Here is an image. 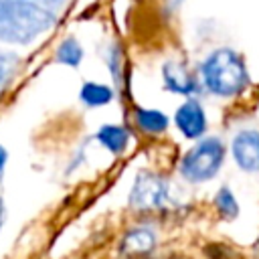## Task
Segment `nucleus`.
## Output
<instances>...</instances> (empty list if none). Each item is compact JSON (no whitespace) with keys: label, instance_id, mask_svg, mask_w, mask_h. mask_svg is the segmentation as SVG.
I'll return each mask as SVG.
<instances>
[{"label":"nucleus","instance_id":"10","mask_svg":"<svg viewBox=\"0 0 259 259\" xmlns=\"http://www.w3.org/2000/svg\"><path fill=\"white\" fill-rule=\"evenodd\" d=\"M79 97L87 107H101V105H105L113 99V89L103 85V83L89 81V83H83Z\"/></svg>","mask_w":259,"mask_h":259},{"label":"nucleus","instance_id":"14","mask_svg":"<svg viewBox=\"0 0 259 259\" xmlns=\"http://www.w3.org/2000/svg\"><path fill=\"white\" fill-rule=\"evenodd\" d=\"M4 164H6V150L0 146V172L4 170Z\"/></svg>","mask_w":259,"mask_h":259},{"label":"nucleus","instance_id":"4","mask_svg":"<svg viewBox=\"0 0 259 259\" xmlns=\"http://www.w3.org/2000/svg\"><path fill=\"white\" fill-rule=\"evenodd\" d=\"M170 202V186L168 180L156 172L142 170L134 186L130 190V204L134 208L150 210V208H164Z\"/></svg>","mask_w":259,"mask_h":259},{"label":"nucleus","instance_id":"11","mask_svg":"<svg viewBox=\"0 0 259 259\" xmlns=\"http://www.w3.org/2000/svg\"><path fill=\"white\" fill-rule=\"evenodd\" d=\"M136 123L142 132H148V134H162L166 132L168 127V117L158 111V109H146V107H140L136 109Z\"/></svg>","mask_w":259,"mask_h":259},{"label":"nucleus","instance_id":"12","mask_svg":"<svg viewBox=\"0 0 259 259\" xmlns=\"http://www.w3.org/2000/svg\"><path fill=\"white\" fill-rule=\"evenodd\" d=\"M214 206L219 210V214L225 219V221H233L237 214H239V204H237V198L233 196V192L223 186L217 196H214Z\"/></svg>","mask_w":259,"mask_h":259},{"label":"nucleus","instance_id":"16","mask_svg":"<svg viewBox=\"0 0 259 259\" xmlns=\"http://www.w3.org/2000/svg\"><path fill=\"white\" fill-rule=\"evenodd\" d=\"M51 2H61V0H51Z\"/></svg>","mask_w":259,"mask_h":259},{"label":"nucleus","instance_id":"13","mask_svg":"<svg viewBox=\"0 0 259 259\" xmlns=\"http://www.w3.org/2000/svg\"><path fill=\"white\" fill-rule=\"evenodd\" d=\"M57 61L63 63V65H71V67H77L81 61H83V49L81 45L75 40V38H67L59 45L57 49Z\"/></svg>","mask_w":259,"mask_h":259},{"label":"nucleus","instance_id":"6","mask_svg":"<svg viewBox=\"0 0 259 259\" xmlns=\"http://www.w3.org/2000/svg\"><path fill=\"white\" fill-rule=\"evenodd\" d=\"M174 123L176 127L182 132L184 138L188 140H196L204 134L206 130V113L202 109V105L194 99H188L184 101L176 113H174Z\"/></svg>","mask_w":259,"mask_h":259},{"label":"nucleus","instance_id":"1","mask_svg":"<svg viewBox=\"0 0 259 259\" xmlns=\"http://www.w3.org/2000/svg\"><path fill=\"white\" fill-rule=\"evenodd\" d=\"M53 10L34 0H0V40L26 45L55 24Z\"/></svg>","mask_w":259,"mask_h":259},{"label":"nucleus","instance_id":"7","mask_svg":"<svg viewBox=\"0 0 259 259\" xmlns=\"http://www.w3.org/2000/svg\"><path fill=\"white\" fill-rule=\"evenodd\" d=\"M162 77H164V85L168 91L172 93H180V95H192L198 89V81L196 77L188 71V67L184 63L178 61H168L162 67Z\"/></svg>","mask_w":259,"mask_h":259},{"label":"nucleus","instance_id":"3","mask_svg":"<svg viewBox=\"0 0 259 259\" xmlns=\"http://www.w3.org/2000/svg\"><path fill=\"white\" fill-rule=\"evenodd\" d=\"M223 160H225L223 142L219 138H204L184 154L180 162V174L188 182H206L219 174Z\"/></svg>","mask_w":259,"mask_h":259},{"label":"nucleus","instance_id":"8","mask_svg":"<svg viewBox=\"0 0 259 259\" xmlns=\"http://www.w3.org/2000/svg\"><path fill=\"white\" fill-rule=\"evenodd\" d=\"M154 245H156L154 231L148 227H138V229H132L125 233V237L119 245V251L123 255H146L154 249Z\"/></svg>","mask_w":259,"mask_h":259},{"label":"nucleus","instance_id":"15","mask_svg":"<svg viewBox=\"0 0 259 259\" xmlns=\"http://www.w3.org/2000/svg\"><path fill=\"white\" fill-rule=\"evenodd\" d=\"M2 214H4V202L0 198V227H2Z\"/></svg>","mask_w":259,"mask_h":259},{"label":"nucleus","instance_id":"5","mask_svg":"<svg viewBox=\"0 0 259 259\" xmlns=\"http://www.w3.org/2000/svg\"><path fill=\"white\" fill-rule=\"evenodd\" d=\"M237 166L245 172H259V132L243 130L233 138L231 144Z\"/></svg>","mask_w":259,"mask_h":259},{"label":"nucleus","instance_id":"9","mask_svg":"<svg viewBox=\"0 0 259 259\" xmlns=\"http://www.w3.org/2000/svg\"><path fill=\"white\" fill-rule=\"evenodd\" d=\"M97 140H99L111 154H121V152L127 148L130 136H127V132H125L121 125L107 123V125H103V127L97 132Z\"/></svg>","mask_w":259,"mask_h":259},{"label":"nucleus","instance_id":"2","mask_svg":"<svg viewBox=\"0 0 259 259\" xmlns=\"http://www.w3.org/2000/svg\"><path fill=\"white\" fill-rule=\"evenodd\" d=\"M200 79L202 85L219 95V97H233L247 89L249 85V71L243 57L233 49H217L212 51L200 65Z\"/></svg>","mask_w":259,"mask_h":259}]
</instances>
